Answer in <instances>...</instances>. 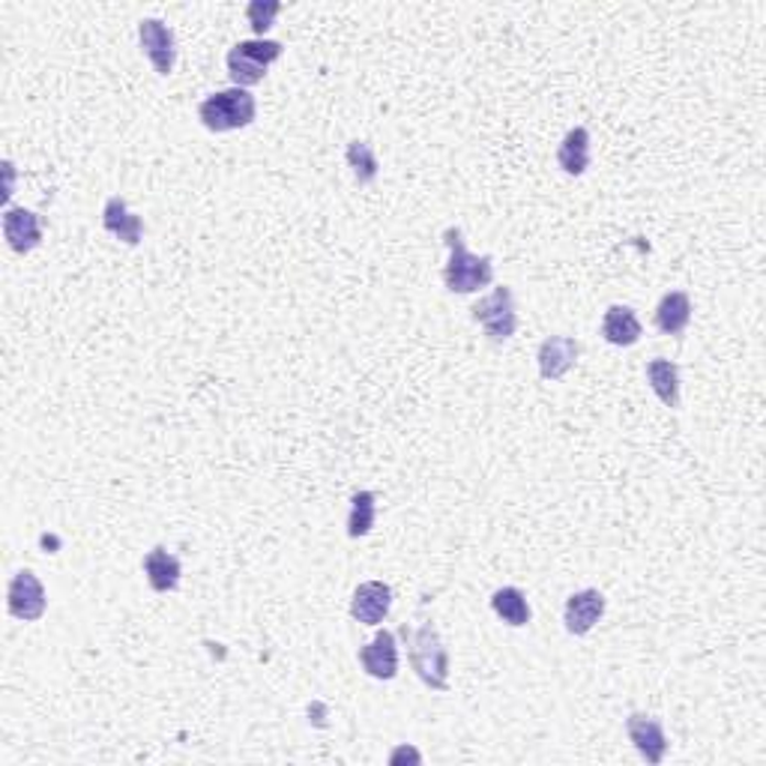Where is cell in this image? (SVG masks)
<instances>
[{
  "mask_svg": "<svg viewBox=\"0 0 766 766\" xmlns=\"http://www.w3.org/2000/svg\"><path fill=\"white\" fill-rule=\"evenodd\" d=\"M3 237L15 255H28L36 245L43 243V222L33 210L24 207H7L3 210Z\"/></svg>",
  "mask_w": 766,
  "mask_h": 766,
  "instance_id": "cell-12",
  "label": "cell"
},
{
  "mask_svg": "<svg viewBox=\"0 0 766 766\" xmlns=\"http://www.w3.org/2000/svg\"><path fill=\"white\" fill-rule=\"evenodd\" d=\"M649 390L659 395L661 405L680 407V369L670 360H649L647 362Z\"/></svg>",
  "mask_w": 766,
  "mask_h": 766,
  "instance_id": "cell-19",
  "label": "cell"
},
{
  "mask_svg": "<svg viewBox=\"0 0 766 766\" xmlns=\"http://www.w3.org/2000/svg\"><path fill=\"white\" fill-rule=\"evenodd\" d=\"M656 330L665 336H680L692 324V297L686 291H668L656 306Z\"/></svg>",
  "mask_w": 766,
  "mask_h": 766,
  "instance_id": "cell-17",
  "label": "cell"
},
{
  "mask_svg": "<svg viewBox=\"0 0 766 766\" xmlns=\"http://www.w3.org/2000/svg\"><path fill=\"white\" fill-rule=\"evenodd\" d=\"M393 608V587L383 584V581H362L357 590H353L351 599V617L362 626H377L386 620Z\"/></svg>",
  "mask_w": 766,
  "mask_h": 766,
  "instance_id": "cell-10",
  "label": "cell"
},
{
  "mask_svg": "<svg viewBox=\"0 0 766 766\" xmlns=\"http://www.w3.org/2000/svg\"><path fill=\"white\" fill-rule=\"evenodd\" d=\"M605 597L599 593L597 587H587V590H578L572 597L566 599L563 608V623L569 635H587L590 628L597 626L599 620L605 617Z\"/></svg>",
  "mask_w": 766,
  "mask_h": 766,
  "instance_id": "cell-9",
  "label": "cell"
},
{
  "mask_svg": "<svg viewBox=\"0 0 766 766\" xmlns=\"http://www.w3.org/2000/svg\"><path fill=\"white\" fill-rule=\"evenodd\" d=\"M344 160H348V168L353 171L360 186H369V183L377 180L381 162H377V153H374L369 141H351L348 150H344Z\"/></svg>",
  "mask_w": 766,
  "mask_h": 766,
  "instance_id": "cell-22",
  "label": "cell"
},
{
  "mask_svg": "<svg viewBox=\"0 0 766 766\" xmlns=\"http://www.w3.org/2000/svg\"><path fill=\"white\" fill-rule=\"evenodd\" d=\"M3 177H7V186H3V201L12 198V183H15V165L10 160L3 162Z\"/></svg>",
  "mask_w": 766,
  "mask_h": 766,
  "instance_id": "cell-24",
  "label": "cell"
},
{
  "mask_svg": "<svg viewBox=\"0 0 766 766\" xmlns=\"http://www.w3.org/2000/svg\"><path fill=\"white\" fill-rule=\"evenodd\" d=\"M470 315L494 344H506L518 330V311H515V299H512V291L506 285L494 287V294L479 299Z\"/></svg>",
  "mask_w": 766,
  "mask_h": 766,
  "instance_id": "cell-5",
  "label": "cell"
},
{
  "mask_svg": "<svg viewBox=\"0 0 766 766\" xmlns=\"http://www.w3.org/2000/svg\"><path fill=\"white\" fill-rule=\"evenodd\" d=\"M282 52H285V45L276 43V40H243V43H237L225 57L234 87L249 90L258 81H264L266 69H270V64H276Z\"/></svg>",
  "mask_w": 766,
  "mask_h": 766,
  "instance_id": "cell-4",
  "label": "cell"
},
{
  "mask_svg": "<svg viewBox=\"0 0 766 766\" xmlns=\"http://www.w3.org/2000/svg\"><path fill=\"white\" fill-rule=\"evenodd\" d=\"M278 12H282V3H278V0H252V3L245 7V19L252 24V31L258 33V40H264V33L273 28Z\"/></svg>",
  "mask_w": 766,
  "mask_h": 766,
  "instance_id": "cell-23",
  "label": "cell"
},
{
  "mask_svg": "<svg viewBox=\"0 0 766 766\" xmlns=\"http://www.w3.org/2000/svg\"><path fill=\"white\" fill-rule=\"evenodd\" d=\"M557 165L569 174V177H581L590 168V132L584 127L569 129L557 147Z\"/></svg>",
  "mask_w": 766,
  "mask_h": 766,
  "instance_id": "cell-18",
  "label": "cell"
},
{
  "mask_svg": "<svg viewBox=\"0 0 766 766\" xmlns=\"http://www.w3.org/2000/svg\"><path fill=\"white\" fill-rule=\"evenodd\" d=\"M139 43L141 52L147 54V61L153 64V69L165 78V75L174 73V64H177V40H174V31L162 19H144L139 24Z\"/></svg>",
  "mask_w": 766,
  "mask_h": 766,
  "instance_id": "cell-7",
  "label": "cell"
},
{
  "mask_svg": "<svg viewBox=\"0 0 766 766\" xmlns=\"http://www.w3.org/2000/svg\"><path fill=\"white\" fill-rule=\"evenodd\" d=\"M407 644V659L414 665L416 677L426 682L428 689L435 692H447L449 689V649L440 638V632L431 620H426L423 626H402L398 632Z\"/></svg>",
  "mask_w": 766,
  "mask_h": 766,
  "instance_id": "cell-1",
  "label": "cell"
},
{
  "mask_svg": "<svg viewBox=\"0 0 766 766\" xmlns=\"http://www.w3.org/2000/svg\"><path fill=\"white\" fill-rule=\"evenodd\" d=\"M360 665L374 680H395V674H398V641H395L390 628H381L360 649Z\"/></svg>",
  "mask_w": 766,
  "mask_h": 766,
  "instance_id": "cell-11",
  "label": "cell"
},
{
  "mask_svg": "<svg viewBox=\"0 0 766 766\" xmlns=\"http://www.w3.org/2000/svg\"><path fill=\"white\" fill-rule=\"evenodd\" d=\"M626 734L647 764L659 766L668 755V736H665V727H661L659 719H653L647 713H632L626 719Z\"/></svg>",
  "mask_w": 766,
  "mask_h": 766,
  "instance_id": "cell-8",
  "label": "cell"
},
{
  "mask_svg": "<svg viewBox=\"0 0 766 766\" xmlns=\"http://www.w3.org/2000/svg\"><path fill=\"white\" fill-rule=\"evenodd\" d=\"M102 228L108 234H114L118 240H123L127 245H139L141 237H144V222L141 216H135L127 207V201L120 195H111L102 207Z\"/></svg>",
  "mask_w": 766,
  "mask_h": 766,
  "instance_id": "cell-14",
  "label": "cell"
},
{
  "mask_svg": "<svg viewBox=\"0 0 766 766\" xmlns=\"http://www.w3.org/2000/svg\"><path fill=\"white\" fill-rule=\"evenodd\" d=\"M377 518V494L374 491H357L351 497V515H348V536L362 539L369 536Z\"/></svg>",
  "mask_w": 766,
  "mask_h": 766,
  "instance_id": "cell-21",
  "label": "cell"
},
{
  "mask_svg": "<svg viewBox=\"0 0 766 766\" xmlns=\"http://www.w3.org/2000/svg\"><path fill=\"white\" fill-rule=\"evenodd\" d=\"M258 114L255 96L249 94L245 87H228V90H216L198 106V120L204 129L210 132H234V129H245Z\"/></svg>",
  "mask_w": 766,
  "mask_h": 766,
  "instance_id": "cell-3",
  "label": "cell"
},
{
  "mask_svg": "<svg viewBox=\"0 0 766 766\" xmlns=\"http://www.w3.org/2000/svg\"><path fill=\"white\" fill-rule=\"evenodd\" d=\"M644 336V327L628 306H611L602 318V339L614 348H632Z\"/></svg>",
  "mask_w": 766,
  "mask_h": 766,
  "instance_id": "cell-16",
  "label": "cell"
},
{
  "mask_svg": "<svg viewBox=\"0 0 766 766\" xmlns=\"http://www.w3.org/2000/svg\"><path fill=\"white\" fill-rule=\"evenodd\" d=\"M578 353H581V344L572 336H548L539 344V353H536L539 374H543L545 381H560V377H566L574 369Z\"/></svg>",
  "mask_w": 766,
  "mask_h": 766,
  "instance_id": "cell-13",
  "label": "cell"
},
{
  "mask_svg": "<svg viewBox=\"0 0 766 766\" xmlns=\"http://www.w3.org/2000/svg\"><path fill=\"white\" fill-rule=\"evenodd\" d=\"M444 243L449 249V261L444 266V285L452 294H473L479 287L494 282V261L489 255H473L458 228L444 231Z\"/></svg>",
  "mask_w": 766,
  "mask_h": 766,
  "instance_id": "cell-2",
  "label": "cell"
},
{
  "mask_svg": "<svg viewBox=\"0 0 766 766\" xmlns=\"http://www.w3.org/2000/svg\"><path fill=\"white\" fill-rule=\"evenodd\" d=\"M45 605H48L45 587L31 569L12 574L10 590H7V608H10L12 617L24 620V623H36L45 614Z\"/></svg>",
  "mask_w": 766,
  "mask_h": 766,
  "instance_id": "cell-6",
  "label": "cell"
},
{
  "mask_svg": "<svg viewBox=\"0 0 766 766\" xmlns=\"http://www.w3.org/2000/svg\"><path fill=\"white\" fill-rule=\"evenodd\" d=\"M491 611H494L506 626L522 628L530 623V605H527V597H524L518 587H501V590L491 597Z\"/></svg>",
  "mask_w": 766,
  "mask_h": 766,
  "instance_id": "cell-20",
  "label": "cell"
},
{
  "mask_svg": "<svg viewBox=\"0 0 766 766\" xmlns=\"http://www.w3.org/2000/svg\"><path fill=\"white\" fill-rule=\"evenodd\" d=\"M144 574H147L150 590H156V593H174V590L180 587V560H177L168 548L156 545V548L147 551V557H144Z\"/></svg>",
  "mask_w": 766,
  "mask_h": 766,
  "instance_id": "cell-15",
  "label": "cell"
},
{
  "mask_svg": "<svg viewBox=\"0 0 766 766\" xmlns=\"http://www.w3.org/2000/svg\"><path fill=\"white\" fill-rule=\"evenodd\" d=\"M402 757H411V760H419V752H414V748H398V752H395V755L390 757V760H393V764H398Z\"/></svg>",
  "mask_w": 766,
  "mask_h": 766,
  "instance_id": "cell-25",
  "label": "cell"
}]
</instances>
